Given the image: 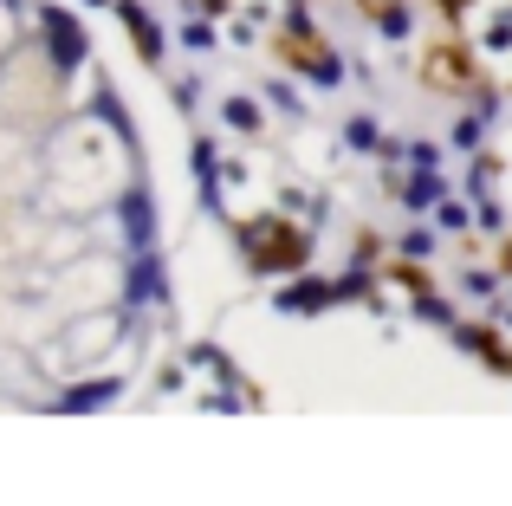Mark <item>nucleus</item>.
<instances>
[{"mask_svg":"<svg viewBox=\"0 0 512 506\" xmlns=\"http://www.w3.org/2000/svg\"><path fill=\"white\" fill-rule=\"evenodd\" d=\"M273 59H286L292 72H312V78H338L331 46H325L318 33H305V26H299V33H279V39H273Z\"/></svg>","mask_w":512,"mask_h":506,"instance_id":"7ed1b4c3","label":"nucleus"},{"mask_svg":"<svg viewBox=\"0 0 512 506\" xmlns=\"http://www.w3.org/2000/svg\"><path fill=\"white\" fill-rule=\"evenodd\" d=\"M227 117H234V130H260V111H253L247 98H240V104H227Z\"/></svg>","mask_w":512,"mask_h":506,"instance_id":"423d86ee","label":"nucleus"},{"mask_svg":"<svg viewBox=\"0 0 512 506\" xmlns=\"http://www.w3.org/2000/svg\"><path fill=\"white\" fill-rule=\"evenodd\" d=\"M383 273H389V279H396V286H402V292H415V299H422V292H428V286H435V279H428V273H422V266H415V260H389V266H383Z\"/></svg>","mask_w":512,"mask_h":506,"instance_id":"39448f33","label":"nucleus"},{"mask_svg":"<svg viewBox=\"0 0 512 506\" xmlns=\"http://www.w3.org/2000/svg\"><path fill=\"white\" fill-rule=\"evenodd\" d=\"M500 273H512V241H506V247H500Z\"/></svg>","mask_w":512,"mask_h":506,"instance_id":"0eeeda50","label":"nucleus"},{"mask_svg":"<svg viewBox=\"0 0 512 506\" xmlns=\"http://www.w3.org/2000/svg\"><path fill=\"white\" fill-rule=\"evenodd\" d=\"M240 241H247V260L260 266V273H299L305 253H312V241H305L286 215H253L247 228H240Z\"/></svg>","mask_w":512,"mask_h":506,"instance_id":"f257e3e1","label":"nucleus"},{"mask_svg":"<svg viewBox=\"0 0 512 506\" xmlns=\"http://www.w3.org/2000/svg\"><path fill=\"white\" fill-rule=\"evenodd\" d=\"M195 7H208V13H227V0H195Z\"/></svg>","mask_w":512,"mask_h":506,"instance_id":"6e6552de","label":"nucleus"},{"mask_svg":"<svg viewBox=\"0 0 512 506\" xmlns=\"http://www.w3.org/2000/svg\"><path fill=\"white\" fill-rule=\"evenodd\" d=\"M415 78L428 91H441V98H467V91H480V52L461 46V39H435L415 59Z\"/></svg>","mask_w":512,"mask_h":506,"instance_id":"f03ea898","label":"nucleus"},{"mask_svg":"<svg viewBox=\"0 0 512 506\" xmlns=\"http://www.w3.org/2000/svg\"><path fill=\"white\" fill-rule=\"evenodd\" d=\"M124 26H130V39H137V52H143V59H156V52H163V39H156L150 13H143L137 0H124Z\"/></svg>","mask_w":512,"mask_h":506,"instance_id":"20e7f679","label":"nucleus"}]
</instances>
